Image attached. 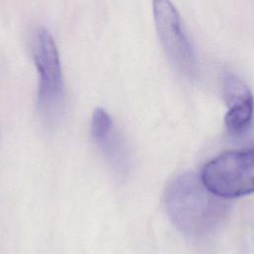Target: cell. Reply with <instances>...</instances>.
<instances>
[{
	"label": "cell",
	"instance_id": "6da1fadb",
	"mask_svg": "<svg viewBox=\"0 0 254 254\" xmlns=\"http://www.w3.org/2000/svg\"><path fill=\"white\" fill-rule=\"evenodd\" d=\"M165 206L173 223L185 234L206 238L222 225L229 204L212 193L200 176L184 173L174 179L165 192Z\"/></svg>",
	"mask_w": 254,
	"mask_h": 254
},
{
	"label": "cell",
	"instance_id": "7a4b0ae2",
	"mask_svg": "<svg viewBox=\"0 0 254 254\" xmlns=\"http://www.w3.org/2000/svg\"><path fill=\"white\" fill-rule=\"evenodd\" d=\"M204 186L222 198H234L254 192V150L225 152L202 169Z\"/></svg>",
	"mask_w": 254,
	"mask_h": 254
},
{
	"label": "cell",
	"instance_id": "3957f363",
	"mask_svg": "<svg viewBox=\"0 0 254 254\" xmlns=\"http://www.w3.org/2000/svg\"><path fill=\"white\" fill-rule=\"evenodd\" d=\"M152 7L157 34L171 65L182 76L193 78L198 71L197 57L177 8L171 0H152Z\"/></svg>",
	"mask_w": 254,
	"mask_h": 254
},
{
	"label": "cell",
	"instance_id": "277c9868",
	"mask_svg": "<svg viewBox=\"0 0 254 254\" xmlns=\"http://www.w3.org/2000/svg\"><path fill=\"white\" fill-rule=\"evenodd\" d=\"M33 51L39 73L38 107L43 114L52 115L63 104L64 84L59 52L53 36L46 28L37 30Z\"/></svg>",
	"mask_w": 254,
	"mask_h": 254
},
{
	"label": "cell",
	"instance_id": "5b68a950",
	"mask_svg": "<svg viewBox=\"0 0 254 254\" xmlns=\"http://www.w3.org/2000/svg\"><path fill=\"white\" fill-rule=\"evenodd\" d=\"M90 132L93 143L112 170L118 175H125L131 163L129 148L124 136L105 109L98 107L93 111Z\"/></svg>",
	"mask_w": 254,
	"mask_h": 254
},
{
	"label": "cell",
	"instance_id": "8992f818",
	"mask_svg": "<svg viewBox=\"0 0 254 254\" xmlns=\"http://www.w3.org/2000/svg\"><path fill=\"white\" fill-rule=\"evenodd\" d=\"M227 112L224 123L231 136L244 135L251 127L254 115V98L248 86L235 74L225 73L222 79Z\"/></svg>",
	"mask_w": 254,
	"mask_h": 254
}]
</instances>
